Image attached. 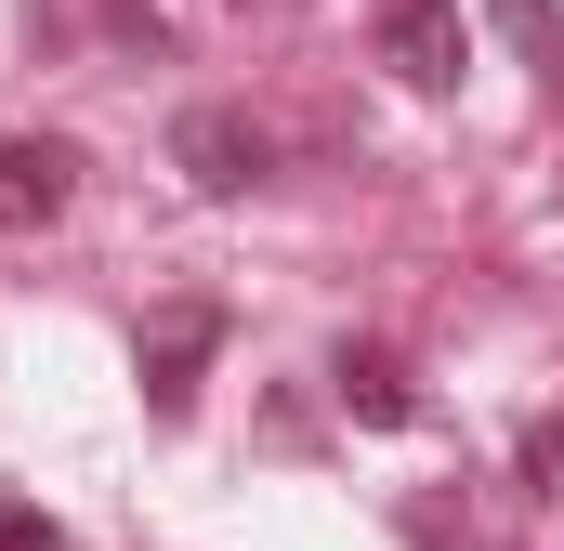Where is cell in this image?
<instances>
[{"label": "cell", "mask_w": 564, "mask_h": 551, "mask_svg": "<svg viewBox=\"0 0 564 551\" xmlns=\"http://www.w3.org/2000/svg\"><path fill=\"white\" fill-rule=\"evenodd\" d=\"M328 395H341V420H368V433H408L421 420V368L394 342H341L328 355Z\"/></svg>", "instance_id": "5"}, {"label": "cell", "mask_w": 564, "mask_h": 551, "mask_svg": "<svg viewBox=\"0 0 564 551\" xmlns=\"http://www.w3.org/2000/svg\"><path fill=\"white\" fill-rule=\"evenodd\" d=\"M224 328H237V315L197 289V302H171V315H158V328L132 342V395H144V420H197V381H210Z\"/></svg>", "instance_id": "1"}, {"label": "cell", "mask_w": 564, "mask_h": 551, "mask_svg": "<svg viewBox=\"0 0 564 551\" xmlns=\"http://www.w3.org/2000/svg\"><path fill=\"white\" fill-rule=\"evenodd\" d=\"M0 551H66V526H53L40 499H0Z\"/></svg>", "instance_id": "8"}, {"label": "cell", "mask_w": 564, "mask_h": 551, "mask_svg": "<svg viewBox=\"0 0 564 551\" xmlns=\"http://www.w3.org/2000/svg\"><path fill=\"white\" fill-rule=\"evenodd\" d=\"M171 171H184L197 197H250V184L276 171V132H263L250 106H184V119H171Z\"/></svg>", "instance_id": "2"}, {"label": "cell", "mask_w": 564, "mask_h": 551, "mask_svg": "<svg viewBox=\"0 0 564 551\" xmlns=\"http://www.w3.org/2000/svg\"><path fill=\"white\" fill-rule=\"evenodd\" d=\"M512 486H525V499H564V408H552V420H525V446H512Z\"/></svg>", "instance_id": "7"}, {"label": "cell", "mask_w": 564, "mask_h": 551, "mask_svg": "<svg viewBox=\"0 0 564 551\" xmlns=\"http://www.w3.org/2000/svg\"><path fill=\"white\" fill-rule=\"evenodd\" d=\"M66 197H79V144L66 132H0V237L53 224Z\"/></svg>", "instance_id": "4"}, {"label": "cell", "mask_w": 564, "mask_h": 551, "mask_svg": "<svg viewBox=\"0 0 564 551\" xmlns=\"http://www.w3.org/2000/svg\"><path fill=\"white\" fill-rule=\"evenodd\" d=\"M93 13H106V40H144V53L171 40V26H158V0H93Z\"/></svg>", "instance_id": "9"}, {"label": "cell", "mask_w": 564, "mask_h": 551, "mask_svg": "<svg viewBox=\"0 0 564 551\" xmlns=\"http://www.w3.org/2000/svg\"><path fill=\"white\" fill-rule=\"evenodd\" d=\"M381 66H394L408 93H459V66H473L459 0H381Z\"/></svg>", "instance_id": "3"}, {"label": "cell", "mask_w": 564, "mask_h": 551, "mask_svg": "<svg viewBox=\"0 0 564 551\" xmlns=\"http://www.w3.org/2000/svg\"><path fill=\"white\" fill-rule=\"evenodd\" d=\"M486 26H499V40H512V53L564 93V13H552V0H486Z\"/></svg>", "instance_id": "6"}]
</instances>
